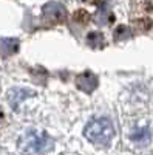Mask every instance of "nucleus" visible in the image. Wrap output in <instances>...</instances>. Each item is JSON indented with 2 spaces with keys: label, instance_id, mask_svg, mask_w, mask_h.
Wrapping results in <instances>:
<instances>
[{
  "label": "nucleus",
  "instance_id": "1",
  "mask_svg": "<svg viewBox=\"0 0 153 155\" xmlns=\"http://www.w3.org/2000/svg\"><path fill=\"white\" fill-rule=\"evenodd\" d=\"M84 137L93 144L107 146L114 137V129L108 118L91 120L84 129Z\"/></svg>",
  "mask_w": 153,
  "mask_h": 155
},
{
  "label": "nucleus",
  "instance_id": "2",
  "mask_svg": "<svg viewBox=\"0 0 153 155\" xmlns=\"http://www.w3.org/2000/svg\"><path fill=\"white\" fill-rule=\"evenodd\" d=\"M19 147L25 153H43L51 147V138L45 132L39 130H31L28 134H25L20 141H19Z\"/></svg>",
  "mask_w": 153,
  "mask_h": 155
},
{
  "label": "nucleus",
  "instance_id": "3",
  "mask_svg": "<svg viewBox=\"0 0 153 155\" xmlns=\"http://www.w3.org/2000/svg\"><path fill=\"white\" fill-rule=\"evenodd\" d=\"M42 11H43V17L53 23H60L67 19V9L59 2H48L46 5H43Z\"/></svg>",
  "mask_w": 153,
  "mask_h": 155
},
{
  "label": "nucleus",
  "instance_id": "4",
  "mask_svg": "<svg viewBox=\"0 0 153 155\" xmlns=\"http://www.w3.org/2000/svg\"><path fill=\"white\" fill-rule=\"evenodd\" d=\"M76 85H78V88L82 90V92L91 93L93 90L97 87V78H96V74H93L90 71H85V73L78 76V79H76Z\"/></svg>",
  "mask_w": 153,
  "mask_h": 155
},
{
  "label": "nucleus",
  "instance_id": "5",
  "mask_svg": "<svg viewBox=\"0 0 153 155\" xmlns=\"http://www.w3.org/2000/svg\"><path fill=\"white\" fill-rule=\"evenodd\" d=\"M19 51V41L14 37H0V56L8 58Z\"/></svg>",
  "mask_w": 153,
  "mask_h": 155
},
{
  "label": "nucleus",
  "instance_id": "6",
  "mask_svg": "<svg viewBox=\"0 0 153 155\" xmlns=\"http://www.w3.org/2000/svg\"><path fill=\"white\" fill-rule=\"evenodd\" d=\"M34 93L30 92V90L27 88H12L11 92L8 93V99H9V104L12 109H17L19 104L25 99V98H28V96H33Z\"/></svg>",
  "mask_w": 153,
  "mask_h": 155
},
{
  "label": "nucleus",
  "instance_id": "7",
  "mask_svg": "<svg viewBox=\"0 0 153 155\" xmlns=\"http://www.w3.org/2000/svg\"><path fill=\"white\" fill-rule=\"evenodd\" d=\"M2 118H3V110L0 109V120H2Z\"/></svg>",
  "mask_w": 153,
  "mask_h": 155
}]
</instances>
